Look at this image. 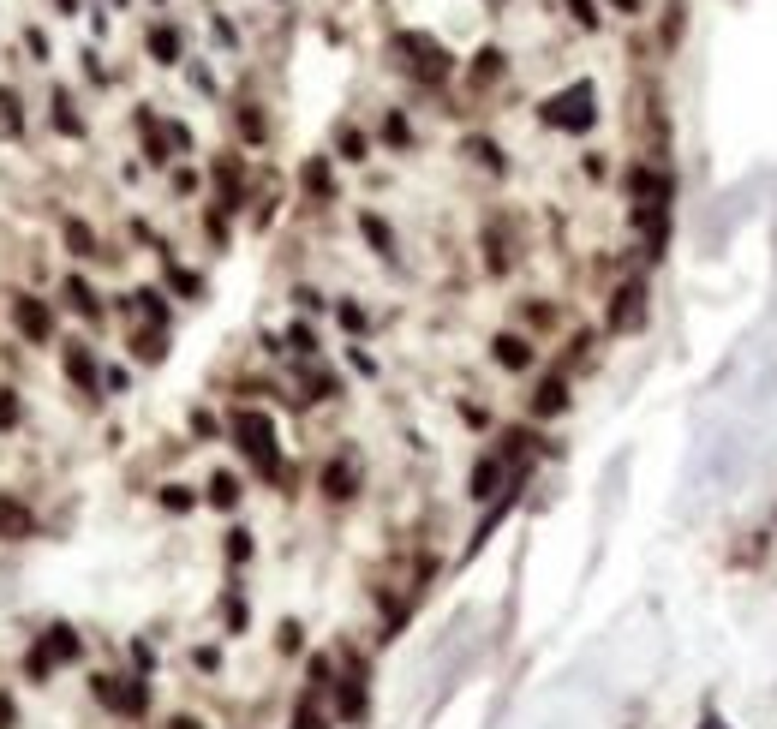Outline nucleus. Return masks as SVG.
Masks as SVG:
<instances>
[{
	"label": "nucleus",
	"instance_id": "nucleus-1",
	"mask_svg": "<svg viewBox=\"0 0 777 729\" xmlns=\"http://www.w3.org/2000/svg\"><path fill=\"white\" fill-rule=\"evenodd\" d=\"M228 437L240 443V455L258 467V478H281V437H275V419L258 407H240L228 419Z\"/></svg>",
	"mask_w": 777,
	"mask_h": 729
},
{
	"label": "nucleus",
	"instance_id": "nucleus-2",
	"mask_svg": "<svg viewBox=\"0 0 777 729\" xmlns=\"http://www.w3.org/2000/svg\"><path fill=\"white\" fill-rule=\"evenodd\" d=\"M90 700H96L102 712L138 724V717L150 712V682H144V675H120V670H96V675H90Z\"/></svg>",
	"mask_w": 777,
	"mask_h": 729
},
{
	"label": "nucleus",
	"instance_id": "nucleus-3",
	"mask_svg": "<svg viewBox=\"0 0 777 729\" xmlns=\"http://www.w3.org/2000/svg\"><path fill=\"white\" fill-rule=\"evenodd\" d=\"M84 658V640H78V628H66V622H54V628L36 634V645L25 652V675L30 682H48L54 670H66V664Z\"/></svg>",
	"mask_w": 777,
	"mask_h": 729
},
{
	"label": "nucleus",
	"instance_id": "nucleus-4",
	"mask_svg": "<svg viewBox=\"0 0 777 729\" xmlns=\"http://www.w3.org/2000/svg\"><path fill=\"white\" fill-rule=\"evenodd\" d=\"M538 120L556 132H592V120H598V90L580 78V84L556 90V96H545V108H538Z\"/></svg>",
	"mask_w": 777,
	"mask_h": 729
},
{
	"label": "nucleus",
	"instance_id": "nucleus-5",
	"mask_svg": "<svg viewBox=\"0 0 777 729\" xmlns=\"http://www.w3.org/2000/svg\"><path fill=\"white\" fill-rule=\"evenodd\" d=\"M335 717L341 724H365V712H371V670H365V658H347V670H335Z\"/></svg>",
	"mask_w": 777,
	"mask_h": 729
},
{
	"label": "nucleus",
	"instance_id": "nucleus-6",
	"mask_svg": "<svg viewBox=\"0 0 777 729\" xmlns=\"http://www.w3.org/2000/svg\"><path fill=\"white\" fill-rule=\"evenodd\" d=\"M395 54H407V72H413L418 84H443V78H448V54H443V43L418 36V30H401V36H395Z\"/></svg>",
	"mask_w": 777,
	"mask_h": 729
},
{
	"label": "nucleus",
	"instance_id": "nucleus-7",
	"mask_svg": "<svg viewBox=\"0 0 777 729\" xmlns=\"http://www.w3.org/2000/svg\"><path fill=\"white\" fill-rule=\"evenodd\" d=\"M13 330L25 335L30 347H48L54 341V305L43 293H13Z\"/></svg>",
	"mask_w": 777,
	"mask_h": 729
},
{
	"label": "nucleus",
	"instance_id": "nucleus-8",
	"mask_svg": "<svg viewBox=\"0 0 777 729\" xmlns=\"http://www.w3.org/2000/svg\"><path fill=\"white\" fill-rule=\"evenodd\" d=\"M60 371L73 377L78 395H102V371H96V353H90V341H66V347H60Z\"/></svg>",
	"mask_w": 777,
	"mask_h": 729
},
{
	"label": "nucleus",
	"instance_id": "nucleus-9",
	"mask_svg": "<svg viewBox=\"0 0 777 729\" xmlns=\"http://www.w3.org/2000/svg\"><path fill=\"white\" fill-rule=\"evenodd\" d=\"M640 323H646V281H622L610 305V335H634Z\"/></svg>",
	"mask_w": 777,
	"mask_h": 729
},
{
	"label": "nucleus",
	"instance_id": "nucleus-10",
	"mask_svg": "<svg viewBox=\"0 0 777 729\" xmlns=\"http://www.w3.org/2000/svg\"><path fill=\"white\" fill-rule=\"evenodd\" d=\"M317 485H323V497H329V502H347L353 490H359V467H353L347 455H335L329 467L317 472Z\"/></svg>",
	"mask_w": 777,
	"mask_h": 729
},
{
	"label": "nucleus",
	"instance_id": "nucleus-11",
	"mask_svg": "<svg viewBox=\"0 0 777 729\" xmlns=\"http://www.w3.org/2000/svg\"><path fill=\"white\" fill-rule=\"evenodd\" d=\"M490 359H497L503 371H533V341L515 335V330H503L497 341H490Z\"/></svg>",
	"mask_w": 777,
	"mask_h": 729
},
{
	"label": "nucleus",
	"instance_id": "nucleus-12",
	"mask_svg": "<svg viewBox=\"0 0 777 729\" xmlns=\"http://www.w3.org/2000/svg\"><path fill=\"white\" fill-rule=\"evenodd\" d=\"M503 478H508L503 455H478L473 478H467V497H473V502H490V497H497V485H503Z\"/></svg>",
	"mask_w": 777,
	"mask_h": 729
},
{
	"label": "nucleus",
	"instance_id": "nucleus-13",
	"mask_svg": "<svg viewBox=\"0 0 777 729\" xmlns=\"http://www.w3.org/2000/svg\"><path fill=\"white\" fill-rule=\"evenodd\" d=\"M30 532H36L30 508L13 497V490H0V538H6V544H18V538H30Z\"/></svg>",
	"mask_w": 777,
	"mask_h": 729
},
{
	"label": "nucleus",
	"instance_id": "nucleus-14",
	"mask_svg": "<svg viewBox=\"0 0 777 729\" xmlns=\"http://www.w3.org/2000/svg\"><path fill=\"white\" fill-rule=\"evenodd\" d=\"M562 407H568V377H562V371H550L545 383L533 389V419H556Z\"/></svg>",
	"mask_w": 777,
	"mask_h": 729
},
{
	"label": "nucleus",
	"instance_id": "nucleus-15",
	"mask_svg": "<svg viewBox=\"0 0 777 729\" xmlns=\"http://www.w3.org/2000/svg\"><path fill=\"white\" fill-rule=\"evenodd\" d=\"M60 240H66V251H73V258H108V251L96 245V233H90L84 215H66V222H60Z\"/></svg>",
	"mask_w": 777,
	"mask_h": 729
},
{
	"label": "nucleus",
	"instance_id": "nucleus-16",
	"mask_svg": "<svg viewBox=\"0 0 777 729\" xmlns=\"http://www.w3.org/2000/svg\"><path fill=\"white\" fill-rule=\"evenodd\" d=\"M60 300L73 305L78 317H90V323H96V317H102V300H96V287H90L84 275H66V281H60Z\"/></svg>",
	"mask_w": 777,
	"mask_h": 729
},
{
	"label": "nucleus",
	"instance_id": "nucleus-17",
	"mask_svg": "<svg viewBox=\"0 0 777 729\" xmlns=\"http://www.w3.org/2000/svg\"><path fill=\"white\" fill-rule=\"evenodd\" d=\"M300 180H305V192H311L317 203H329V198H335V173H329V156H311V162H305V173H300Z\"/></svg>",
	"mask_w": 777,
	"mask_h": 729
},
{
	"label": "nucleus",
	"instance_id": "nucleus-18",
	"mask_svg": "<svg viewBox=\"0 0 777 729\" xmlns=\"http://www.w3.org/2000/svg\"><path fill=\"white\" fill-rule=\"evenodd\" d=\"M132 353H138V365H156V359L168 353V330H156V323L132 330Z\"/></svg>",
	"mask_w": 777,
	"mask_h": 729
},
{
	"label": "nucleus",
	"instance_id": "nucleus-19",
	"mask_svg": "<svg viewBox=\"0 0 777 729\" xmlns=\"http://www.w3.org/2000/svg\"><path fill=\"white\" fill-rule=\"evenodd\" d=\"M132 311L144 317V323H156V330H168V300H162V287H138V293H132Z\"/></svg>",
	"mask_w": 777,
	"mask_h": 729
},
{
	"label": "nucleus",
	"instance_id": "nucleus-20",
	"mask_svg": "<svg viewBox=\"0 0 777 729\" xmlns=\"http://www.w3.org/2000/svg\"><path fill=\"white\" fill-rule=\"evenodd\" d=\"M25 132V102L13 84H0V138H18Z\"/></svg>",
	"mask_w": 777,
	"mask_h": 729
},
{
	"label": "nucleus",
	"instance_id": "nucleus-21",
	"mask_svg": "<svg viewBox=\"0 0 777 729\" xmlns=\"http://www.w3.org/2000/svg\"><path fill=\"white\" fill-rule=\"evenodd\" d=\"M203 502H210V508H240V478H233V472H216V478L203 485Z\"/></svg>",
	"mask_w": 777,
	"mask_h": 729
},
{
	"label": "nucleus",
	"instance_id": "nucleus-22",
	"mask_svg": "<svg viewBox=\"0 0 777 729\" xmlns=\"http://www.w3.org/2000/svg\"><path fill=\"white\" fill-rule=\"evenodd\" d=\"M359 233L377 245V258H395V233H388V222H383V215H371V210H365V215H359Z\"/></svg>",
	"mask_w": 777,
	"mask_h": 729
},
{
	"label": "nucleus",
	"instance_id": "nucleus-23",
	"mask_svg": "<svg viewBox=\"0 0 777 729\" xmlns=\"http://www.w3.org/2000/svg\"><path fill=\"white\" fill-rule=\"evenodd\" d=\"M54 132H66V138H84V114L73 108V96H66V90H54Z\"/></svg>",
	"mask_w": 777,
	"mask_h": 729
},
{
	"label": "nucleus",
	"instance_id": "nucleus-24",
	"mask_svg": "<svg viewBox=\"0 0 777 729\" xmlns=\"http://www.w3.org/2000/svg\"><path fill=\"white\" fill-rule=\"evenodd\" d=\"M335 156H341V162H365V156H371L365 132L359 126H341V132H335Z\"/></svg>",
	"mask_w": 777,
	"mask_h": 729
},
{
	"label": "nucleus",
	"instance_id": "nucleus-25",
	"mask_svg": "<svg viewBox=\"0 0 777 729\" xmlns=\"http://www.w3.org/2000/svg\"><path fill=\"white\" fill-rule=\"evenodd\" d=\"M150 54H156L162 66H173V60H180V30H173V25H156V30H150Z\"/></svg>",
	"mask_w": 777,
	"mask_h": 729
},
{
	"label": "nucleus",
	"instance_id": "nucleus-26",
	"mask_svg": "<svg viewBox=\"0 0 777 729\" xmlns=\"http://www.w3.org/2000/svg\"><path fill=\"white\" fill-rule=\"evenodd\" d=\"M162 270H168V287H173V293H180V300H198V293H203V275L180 270V263H173V258L162 263Z\"/></svg>",
	"mask_w": 777,
	"mask_h": 729
},
{
	"label": "nucleus",
	"instance_id": "nucleus-27",
	"mask_svg": "<svg viewBox=\"0 0 777 729\" xmlns=\"http://www.w3.org/2000/svg\"><path fill=\"white\" fill-rule=\"evenodd\" d=\"M293 729H329V717H323V700H311V694H305V700L293 705Z\"/></svg>",
	"mask_w": 777,
	"mask_h": 729
},
{
	"label": "nucleus",
	"instance_id": "nucleus-28",
	"mask_svg": "<svg viewBox=\"0 0 777 729\" xmlns=\"http://www.w3.org/2000/svg\"><path fill=\"white\" fill-rule=\"evenodd\" d=\"M467 156L478 162V168H490V173H503V150H497V143L490 138H467Z\"/></svg>",
	"mask_w": 777,
	"mask_h": 729
},
{
	"label": "nucleus",
	"instance_id": "nucleus-29",
	"mask_svg": "<svg viewBox=\"0 0 777 729\" xmlns=\"http://www.w3.org/2000/svg\"><path fill=\"white\" fill-rule=\"evenodd\" d=\"M503 78V48H478V66H473V84H490Z\"/></svg>",
	"mask_w": 777,
	"mask_h": 729
},
{
	"label": "nucleus",
	"instance_id": "nucleus-30",
	"mask_svg": "<svg viewBox=\"0 0 777 729\" xmlns=\"http://www.w3.org/2000/svg\"><path fill=\"white\" fill-rule=\"evenodd\" d=\"M25 407H18V389H0V430H18Z\"/></svg>",
	"mask_w": 777,
	"mask_h": 729
},
{
	"label": "nucleus",
	"instance_id": "nucleus-31",
	"mask_svg": "<svg viewBox=\"0 0 777 729\" xmlns=\"http://www.w3.org/2000/svg\"><path fill=\"white\" fill-rule=\"evenodd\" d=\"M228 562H233V568H240V562H251V532H245V527L228 532Z\"/></svg>",
	"mask_w": 777,
	"mask_h": 729
},
{
	"label": "nucleus",
	"instance_id": "nucleus-32",
	"mask_svg": "<svg viewBox=\"0 0 777 729\" xmlns=\"http://www.w3.org/2000/svg\"><path fill=\"white\" fill-rule=\"evenodd\" d=\"M383 143H395V150H407V143H413V126H407L401 114H388V120H383Z\"/></svg>",
	"mask_w": 777,
	"mask_h": 729
},
{
	"label": "nucleus",
	"instance_id": "nucleus-33",
	"mask_svg": "<svg viewBox=\"0 0 777 729\" xmlns=\"http://www.w3.org/2000/svg\"><path fill=\"white\" fill-rule=\"evenodd\" d=\"M288 341H293V353H300V359H317V335H311V323H293Z\"/></svg>",
	"mask_w": 777,
	"mask_h": 729
},
{
	"label": "nucleus",
	"instance_id": "nucleus-34",
	"mask_svg": "<svg viewBox=\"0 0 777 729\" xmlns=\"http://www.w3.org/2000/svg\"><path fill=\"white\" fill-rule=\"evenodd\" d=\"M192 502H198V497H192L186 485H162V508H173V515H186Z\"/></svg>",
	"mask_w": 777,
	"mask_h": 729
},
{
	"label": "nucleus",
	"instance_id": "nucleus-35",
	"mask_svg": "<svg viewBox=\"0 0 777 729\" xmlns=\"http://www.w3.org/2000/svg\"><path fill=\"white\" fill-rule=\"evenodd\" d=\"M335 317H341V330H347V335H359V330H365V311H359L353 300H341V305H335Z\"/></svg>",
	"mask_w": 777,
	"mask_h": 729
},
{
	"label": "nucleus",
	"instance_id": "nucleus-36",
	"mask_svg": "<svg viewBox=\"0 0 777 729\" xmlns=\"http://www.w3.org/2000/svg\"><path fill=\"white\" fill-rule=\"evenodd\" d=\"M335 395H341V377L317 371V377H311V400H335Z\"/></svg>",
	"mask_w": 777,
	"mask_h": 729
},
{
	"label": "nucleus",
	"instance_id": "nucleus-37",
	"mask_svg": "<svg viewBox=\"0 0 777 729\" xmlns=\"http://www.w3.org/2000/svg\"><path fill=\"white\" fill-rule=\"evenodd\" d=\"M221 616H228V628H233V634L245 628V598H240V592H228V598H221Z\"/></svg>",
	"mask_w": 777,
	"mask_h": 729
},
{
	"label": "nucleus",
	"instance_id": "nucleus-38",
	"mask_svg": "<svg viewBox=\"0 0 777 729\" xmlns=\"http://www.w3.org/2000/svg\"><path fill=\"white\" fill-rule=\"evenodd\" d=\"M0 729H25V717H18V700L0 687Z\"/></svg>",
	"mask_w": 777,
	"mask_h": 729
},
{
	"label": "nucleus",
	"instance_id": "nucleus-39",
	"mask_svg": "<svg viewBox=\"0 0 777 729\" xmlns=\"http://www.w3.org/2000/svg\"><path fill=\"white\" fill-rule=\"evenodd\" d=\"M568 13H575V18H580V25H586V30L598 25V6H592V0H568Z\"/></svg>",
	"mask_w": 777,
	"mask_h": 729
},
{
	"label": "nucleus",
	"instance_id": "nucleus-40",
	"mask_svg": "<svg viewBox=\"0 0 777 729\" xmlns=\"http://www.w3.org/2000/svg\"><path fill=\"white\" fill-rule=\"evenodd\" d=\"M162 729H210V724H203V717H192V712H173Z\"/></svg>",
	"mask_w": 777,
	"mask_h": 729
},
{
	"label": "nucleus",
	"instance_id": "nucleus-41",
	"mask_svg": "<svg viewBox=\"0 0 777 729\" xmlns=\"http://www.w3.org/2000/svg\"><path fill=\"white\" fill-rule=\"evenodd\" d=\"M192 664H198V670H216L221 652H216V645H198V652H192Z\"/></svg>",
	"mask_w": 777,
	"mask_h": 729
},
{
	"label": "nucleus",
	"instance_id": "nucleus-42",
	"mask_svg": "<svg viewBox=\"0 0 777 729\" xmlns=\"http://www.w3.org/2000/svg\"><path fill=\"white\" fill-rule=\"evenodd\" d=\"M293 300H300V311H323V293H317V287H300Z\"/></svg>",
	"mask_w": 777,
	"mask_h": 729
},
{
	"label": "nucleus",
	"instance_id": "nucleus-43",
	"mask_svg": "<svg viewBox=\"0 0 777 729\" xmlns=\"http://www.w3.org/2000/svg\"><path fill=\"white\" fill-rule=\"evenodd\" d=\"M275 645H281V652H300V622H281V640Z\"/></svg>",
	"mask_w": 777,
	"mask_h": 729
},
{
	"label": "nucleus",
	"instance_id": "nucleus-44",
	"mask_svg": "<svg viewBox=\"0 0 777 729\" xmlns=\"http://www.w3.org/2000/svg\"><path fill=\"white\" fill-rule=\"evenodd\" d=\"M240 132H245V138H263V114H251V108H245V114H240Z\"/></svg>",
	"mask_w": 777,
	"mask_h": 729
},
{
	"label": "nucleus",
	"instance_id": "nucleus-45",
	"mask_svg": "<svg viewBox=\"0 0 777 729\" xmlns=\"http://www.w3.org/2000/svg\"><path fill=\"white\" fill-rule=\"evenodd\" d=\"M347 359H353V371H365V377L377 371V359H371V353H359V347H347Z\"/></svg>",
	"mask_w": 777,
	"mask_h": 729
},
{
	"label": "nucleus",
	"instance_id": "nucleus-46",
	"mask_svg": "<svg viewBox=\"0 0 777 729\" xmlns=\"http://www.w3.org/2000/svg\"><path fill=\"white\" fill-rule=\"evenodd\" d=\"M25 48H30L36 60H48V43H43V30H25Z\"/></svg>",
	"mask_w": 777,
	"mask_h": 729
},
{
	"label": "nucleus",
	"instance_id": "nucleus-47",
	"mask_svg": "<svg viewBox=\"0 0 777 729\" xmlns=\"http://www.w3.org/2000/svg\"><path fill=\"white\" fill-rule=\"evenodd\" d=\"M616 6H622V13H640V0H616Z\"/></svg>",
	"mask_w": 777,
	"mask_h": 729
},
{
	"label": "nucleus",
	"instance_id": "nucleus-48",
	"mask_svg": "<svg viewBox=\"0 0 777 729\" xmlns=\"http://www.w3.org/2000/svg\"><path fill=\"white\" fill-rule=\"evenodd\" d=\"M700 729H723V724H718V717H705V724H700Z\"/></svg>",
	"mask_w": 777,
	"mask_h": 729
}]
</instances>
